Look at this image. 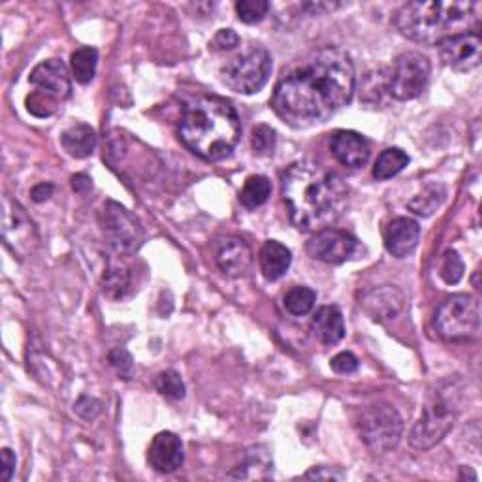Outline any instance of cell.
<instances>
[{
	"label": "cell",
	"instance_id": "obj_39",
	"mask_svg": "<svg viewBox=\"0 0 482 482\" xmlns=\"http://www.w3.org/2000/svg\"><path fill=\"white\" fill-rule=\"evenodd\" d=\"M72 187H74V191L76 193H87L90 187H93V183H90V179L87 177V175H83V173H78V175H74L72 177Z\"/></svg>",
	"mask_w": 482,
	"mask_h": 482
},
{
	"label": "cell",
	"instance_id": "obj_25",
	"mask_svg": "<svg viewBox=\"0 0 482 482\" xmlns=\"http://www.w3.org/2000/svg\"><path fill=\"white\" fill-rule=\"evenodd\" d=\"M269 194H271L269 179L266 175H251L247 177L244 189L239 193V202L247 209H257L267 202Z\"/></svg>",
	"mask_w": 482,
	"mask_h": 482
},
{
	"label": "cell",
	"instance_id": "obj_15",
	"mask_svg": "<svg viewBox=\"0 0 482 482\" xmlns=\"http://www.w3.org/2000/svg\"><path fill=\"white\" fill-rule=\"evenodd\" d=\"M420 241V226L416 221L398 217L384 228V247L396 258H407L414 253Z\"/></svg>",
	"mask_w": 482,
	"mask_h": 482
},
{
	"label": "cell",
	"instance_id": "obj_20",
	"mask_svg": "<svg viewBox=\"0 0 482 482\" xmlns=\"http://www.w3.org/2000/svg\"><path fill=\"white\" fill-rule=\"evenodd\" d=\"M311 331L322 345H338L345 338V322L341 311L336 306L320 308L311 320Z\"/></svg>",
	"mask_w": 482,
	"mask_h": 482
},
{
	"label": "cell",
	"instance_id": "obj_17",
	"mask_svg": "<svg viewBox=\"0 0 482 482\" xmlns=\"http://www.w3.org/2000/svg\"><path fill=\"white\" fill-rule=\"evenodd\" d=\"M330 149L331 155L349 168H360L370 161V143L364 136L352 131L336 132L330 141Z\"/></svg>",
	"mask_w": 482,
	"mask_h": 482
},
{
	"label": "cell",
	"instance_id": "obj_38",
	"mask_svg": "<svg viewBox=\"0 0 482 482\" xmlns=\"http://www.w3.org/2000/svg\"><path fill=\"white\" fill-rule=\"evenodd\" d=\"M30 196H33L35 202H46L53 196V185L51 183H40L33 191H30Z\"/></svg>",
	"mask_w": 482,
	"mask_h": 482
},
{
	"label": "cell",
	"instance_id": "obj_33",
	"mask_svg": "<svg viewBox=\"0 0 482 482\" xmlns=\"http://www.w3.org/2000/svg\"><path fill=\"white\" fill-rule=\"evenodd\" d=\"M278 143V134L276 131L267 127V125H258L253 131V149L257 151L258 155H269L274 153Z\"/></svg>",
	"mask_w": 482,
	"mask_h": 482
},
{
	"label": "cell",
	"instance_id": "obj_16",
	"mask_svg": "<svg viewBox=\"0 0 482 482\" xmlns=\"http://www.w3.org/2000/svg\"><path fill=\"white\" fill-rule=\"evenodd\" d=\"M217 266L226 278H244L253 266V251L241 237H226L217 251Z\"/></svg>",
	"mask_w": 482,
	"mask_h": 482
},
{
	"label": "cell",
	"instance_id": "obj_37",
	"mask_svg": "<svg viewBox=\"0 0 482 482\" xmlns=\"http://www.w3.org/2000/svg\"><path fill=\"white\" fill-rule=\"evenodd\" d=\"M16 471V455L10 448H3V480L8 482Z\"/></svg>",
	"mask_w": 482,
	"mask_h": 482
},
{
	"label": "cell",
	"instance_id": "obj_27",
	"mask_svg": "<svg viewBox=\"0 0 482 482\" xmlns=\"http://www.w3.org/2000/svg\"><path fill=\"white\" fill-rule=\"evenodd\" d=\"M443 200H445V189L441 185H428L424 191L409 202V209L414 211L416 215L430 217L443 204Z\"/></svg>",
	"mask_w": 482,
	"mask_h": 482
},
{
	"label": "cell",
	"instance_id": "obj_1",
	"mask_svg": "<svg viewBox=\"0 0 482 482\" xmlns=\"http://www.w3.org/2000/svg\"><path fill=\"white\" fill-rule=\"evenodd\" d=\"M354 65L338 47H322L299 58L276 85L271 106L294 129H308L347 106L354 95Z\"/></svg>",
	"mask_w": 482,
	"mask_h": 482
},
{
	"label": "cell",
	"instance_id": "obj_9",
	"mask_svg": "<svg viewBox=\"0 0 482 482\" xmlns=\"http://www.w3.org/2000/svg\"><path fill=\"white\" fill-rule=\"evenodd\" d=\"M430 60L416 51L403 53L396 58L388 76V93L396 100H413L422 95L430 81Z\"/></svg>",
	"mask_w": 482,
	"mask_h": 482
},
{
	"label": "cell",
	"instance_id": "obj_23",
	"mask_svg": "<svg viewBox=\"0 0 482 482\" xmlns=\"http://www.w3.org/2000/svg\"><path fill=\"white\" fill-rule=\"evenodd\" d=\"M407 164H409V157H407V153H403L402 149H398V147L386 149L379 155V159L373 166V177L379 181L390 179V177L398 175L400 172H403Z\"/></svg>",
	"mask_w": 482,
	"mask_h": 482
},
{
	"label": "cell",
	"instance_id": "obj_13",
	"mask_svg": "<svg viewBox=\"0 0 482 482\" xmlns=\"http://www.w3.org/2000/svg\"><path fill=\"white\" fill-rule=\"evenodd\" d=\"M443 63L455 72H471L480 65L482 38L477 33L452 37L439 44Z\"/></svg>",
	"mask_w": 482,
	"mask_h": 482
},
{
	"label": "cell",
	"instance_id": "obj_3",
	"mask_svg": "<svg viewBox=\"0 0 482 482\" xmlns=\"http://www.w3.org/2000/svg\"><path fill=\"white\" fill-rule=\"evenodd\" d=\"M241 136L237 111L219 97H200L189 102L179 120V138L194 155L223 161L232 155Z\"/></svg>",
	"mask_w": 482,
	"mask_h": 482
},
{
	"label": "cell",
	"instance_id": "obj_5",
	"mask_svg": "<svg viewBox=\"0 0 482 482\" xmlns=\"http://www.w3.org/2000/svg\"><path fill=\"white\" fill-rule=\"evenodd\" d=\"M462 386L455 379H446L437 384L432 392L418 422L414 424L409 443L416 450H428L443 441L448 432L455 428L460 414Z\"/></svg>",
	"mask_w": 482,
	"mask_h": 482
},
{
	"label": "cell",
	"instance_id": "obj_19",
	"mask_svg": "<svg viewBox=\"0 0 482 482\" xmlns=\"http://www.w3.org/2000/svg\"><path fill=\"white\" fill-rule=\"evenodd\" d=\"M403 301H405L403 294L398 288L382 287L368 292L364 298H362L360 304L372 319L379 322H386L396 319L402 313Z\"/></svg>",
	"mask_w": 482,
	"mask_h": 482
},
{
	"label": "cell",
	"instance_id": "obj_12",
	"mask_svg": "<svg viewBox=\"0 0 482 482\" xmlns=\"http://www.w3.org/2000/svg\"><path fill=\"white\" fill-rule=\"evenodd\" d=\"M356 237L351 236L345 230L336 228H326L320 232H315V236L308 241V255L315 260H320L324 264L340 266L347 262L354 251H356Z\"/></svg>",
	"mask_w": 482,
	"mask_h": 482
},
{
	"label": "cell",
	"instance_id": "obj_2",
	"mask_svg": "<svg viewBox=\"0 0 482 482\" xmlns=\"http://www.w3.org/2000/svg\"><path fill=\"white\" fill-rule=\"evenodd\" d=\"M283 198L294 226L301 232L331 228L347 207L343 179L315 161H299L283 173Z\"/></svg>",
	"mask_w": 482,
	"mask_h": 482
},
{
	"label": "cell",
	"instance_id": "obj_14",
	"mask_svg": "<svg viewBox=\"0 0 482 482\" xmlns=\"http://www.w3.org/2000/svg\"><path fill=\"white\" fill-rule=\"evenodd\" d=\"M30 83H33L42 93L57 100H65L70 97L72 83L68 76V68L58 58H49L40 63L33 72H30Z\"/></svg>",
	"mask_w": 482,
	"mask_h": 482
},
{
	"label": "cell",
	"instance_id": "obj_7",
	"mask_svg": "<svg viewBox=\"0 0 482 482\" xmlns=\"http://www.w3.org/2000/svg\"><path fill=\"white\" fill-rule=\"evenodd\" d=\"M439 336L452 343L473 341L480 331V304L471 294H455L446 298L435 313Z\"/></svg>",
	"mask_w": 482,
	"mask_h": 482
},
{
	"label": "cell",
	"instance_id": "obj_29",
	"mask_svg": "<svg viewBox=\"0 0 482 482\" xmlns=\"http://www.w3.org/2000/svg\"><path fill=\"white\" fill-rule=\"evenodd\" d=\"M155 386L162 396H166L170 400H183L185 398V384H183V381H181V375L177 372L170 370V372L159 373Z\"/></svg>",
	"mask_w": 482,
	"mask_h": 482
},
{
	"label": "cell",
	"instance_id": "obj_18",
	"mask_svg": "<svg viewBox=\"0 0 482 482\" xmlns=\"http://www.w3.org/2000/svg\"><path fill=\"white\" fill-rule=\"evenodd\" d=\"M149 464L161 473H173L183 464V445L172 432H161L149 446Z\"/></svg>",
	"mask_w": 482,
	"mask_h": 482
},
{
	"label": "cell",
	"instance_id": "obj_8",
	"mask_svg": "<svg viewBox=\"0 0 482 482\" xmlns=\"http://www.w3.org/2000/svg\"><path fill=\"white\" fill-rule=\"evenodd\" d=\"M271 74V57L264 47L253 46L236 55L223 67L221 76L226 87L241 95H255L267 83Z\"/></svg>",
	"mask_w": 482,
	"mask_h": 482
},
{
	"label": "cell",
	"instance_id": "obj_26",
	"mask_svg": "<svg viewBox=\"0 0 482 482\" xmlns=\"http://www.w3.org/2000/svg\"><path fill=\"white\" fill-rule=\"evenodd\" d=\"M315 301H317V294L313 288L294 287L285 294L283 304L290 315L301 317V315H308L315 308Z\"/></svg>",
	"mask_w": 482,
	"mask_h": 482
},
{
	"label": "cell",
	"instance_id": "obj_11",
	"mask_svg": "<svg viewBox=\"0 0 482 482\" xmlns=\"http://www.w3.org/2000/svg\"><path fill=\"white\" fill-rule=\"evenodd\" d=\"M3 236H5V244L14 251V255L21 258L26 257L28 253H33L35 246L38 244L35 223L30 221L26 211L8 196L5 198Z\"/></svg>",
	"mask_w": 482,
	"mask_h": 482
},
{
	"label": "cell",
	"instance_id": "obj_6",
	"mask_svg": "<svg viewBox=\"0 0 482 482\" xmlns=\"http://www.w3.org/2000/svg\"><path fill=\"white\" fill-rule=\"evenodd\" d=\"M354 426L360 439L373 455H384L396 448L403 434L400 413L388 403H375L362 409L354 418Z\"/></svg>",
	"mask_w": 482,
	"mask_h": 482
},
{
	"label": "cell",
	"instance_id": "obj_30",
	"mask_svg": "<svg viewBox=\"0 0 482 482\" xmlns=\"http://www.w3.org/2000/svg\"><path fill=\"white\" fill-rule=\"evenodd\" d=\"M129 271L127 267L123 266H111L106 276H104V292L110 296V298H119L123 296L127 287H129Z\"/></svg>",
	"mask_w": 482,
	"mask_h": 482
},
{
	"label": "cell",
	"instance_id": "obj_35",
	"mask_svg": "<svg viewBox=\"0 0 482 482\" xmlns=\"http://www.w3.org/2000/svg\"><path fill=\"white\" fill-rule=\"evenodd\" d=\"M331 370L336 373H354L358 370V358L352 352H340L330 362Z\"/></svg>",
	"mask_w": 482,
	"mask_h": 482
},
{
	"label": "cell",
	"instance_id": "obj_22",
	"mask_svg": "<svg viewBox=\"0 0 482 482\" xmlns=\"http://www.w3.org/2000/svg\"><path fill=\"white\" fill-rule=\"evenodd\" d=\"M60 143H63L65 151L74 159H87L93 155L97 147V134L85 123H76L68 127L63 136H60Z\"/></svg>",
	"mask_w": 482,
	"mask_h": 482
},
{
	"label": "cell",
	"instance_id": "obj_10",
	"mask_svg": "<svg viewBox=\"0 0 482 482\" xmlns=\"http://www.w3.org/2000/svg\"><path fill=\"white\" fill-rule=\"evenodd\" d=\"M102 228L111 249L120 255L134 253L143 241V230L134 215L115 202H108L102 211Z\"/></svg>",
	"mask_w": 482,
	"mask_h": 482
},
{
	"label": "cell",
	"instance_id": "obj_24",
	"mask_svg": "<svg viewBox=\"0 0 482 482\" xmlns=\"http://www.w3.org/2000/svg\"><path fill=\"white\" fill-rule=\"evenodd\" d=\"M70 65H72V74H74L76 81L87 85L97 74L99 51L95 47H79L72 53Z\"/></svg>",
	"mask_w": 482,
	"mask_h": 482
},
{
	"label": "cell",
	"instance_id": "obj_34",
	"mask_svg": "<svg viewBox=\"0 0 482 482\" xmlns=\"http://www.w3.org/2000/svg\"><path fill=\"white\" fill-rule=\"evenodd\" d=\"M108 360H110V366L117 372L119 379H125V381L132 379V375H134V362H132V356H131L129 351L113 349L110 352Z\"/></svg>",
	"mask_w": 482,
	"mask_h": 482
},
{
	"label": "cell",
	"instance_id": "obj_36",
	"mask_svg": "<svg viewBox=\"0 0 482 482\" xmlns=\"http://www.w3.org/2000/svg\"><path fill=\"white\" fill-rule=\"evenodd\" d=\"M239 46V37L234 33L232 28H221L215 35V38L211 40V49L215 51H230Z\"/></svg>",
	"mask_w": 482,
	"mask_h": 482
},
{
	"label": "cell",
	"instance_id": "obj_4",
	"mask_svg": "<svg viewBox=\"0 0 482 482\" xmlns=\"http://www.w3.org/2000/svg\"><path fill=\"white\" fill-rule=\"evenodd\" d=\"M480 3H409L403 5L394 23L400 33L418 44L439 46L441 42L469 33L480 21Z\"/></svg>",
	"mask_w": 482,
	"mask_h": 482
},
{
	"label": "cell",
	"instance_id": "obj_32",
	"mask_svg": "<svg viewBox=\"0 0 482 482\" xmlns=\"http://www.w3.org/2000/svg\"><path fill=\"white\" fill-rule=\"evenodd\" d=\"M57 99L42 93V90H35L33 95L26 97V110L37 117H51L57 111Z\"/></svg>",
	"mask_w": 482,
	"mask_h": 482
},
{
	"label": "cell",
	"instance_id": "obj_31",
	"mask_svg": "<svg viewBox=\"0 0 482 482\" xmlns=\"http://www.w3.org/2000/svg\"><path fill=\"white\" fill-rule=\"evenodd\" d=\"M441 278L446 285H458L464 278V260L456 251H448L443 258Z\"/></svg>",
	"mask_w": 482,
	"mask_h": 482
},
{
	"label": "cell",
	"instance_id": "obj_28",
	"mask_svg": "<svg viewBox=\"0 0 482 482\" xmlns=\"http://www.w3.org/2000/svg\"><path fill=\"white\" fill-rule=\"evenodd\" d=\"M269 12V3L267 0H239L236 3V14L239 21H244L247 25L260 23Z\"/></svg>",
	"mask_w": 482,
	"mask_h": 482
},
{
	"label": "cell",
	"instance_id": "obj_40",
	"mask_svg": "<svg viewBox=\"0 0 482 482\" xmlns=\"http://www.w3.org/2000/svg\"><path fill=\"white\" fill-rule=\"evenodd\" d=\"M304 478H341V473L324 471L322 467H315V469H311L309 473H306Z\"/></svg>",
	"mask_w": 482,
	"mask_h": 482
},
{
	"label": "cell",
	"instance_id": "obj_21",
	"mask_svg": "<svg viewBox=\"0 0 482 482\" xmlns=\"http://www.w3.org/2000/svg\"><path fill=\"white\" fill-rule=\"evenodd\" d=\"M258 260H260L262 276L267 281H278L288 271L292 264V253L283 244H279V241L271 239L266 241L264 247L260 249Z\"/></svg>",
	"mask_w": 482,
	"mask_h": 482
}]
</instances>
